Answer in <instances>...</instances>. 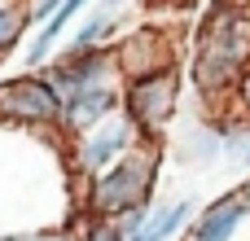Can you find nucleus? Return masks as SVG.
I'll return each instance as SVG.
<instances>
[{"label": "nucleus", "instance_id": "obj_11", "mask_svg": "<svg viewBox=\"0 0 250 241\" xmlns=\"http://www.w3.org/2000/svg\"><path fill=\"white\" fill-rule=\"evenodd\" d=\"M110 31H114V9H101V13H92V18L75 31V40H70L62 53H88V48H101Z\"/></svg>", "mask_w": 250, "mask_h": 241}, {"label": "nucleus", "instance_id": "obj_5", "mask_svg": "<svg viewBox=\"0 0 250 241\" xmlns=\"http://www.w3.org/2000/svg\"><path fill=\"white\" fill-rule=\"evenodd\" d=\"M132 145H141V132H136V123L119 110V114H110L105 123H97L92 132L75 136V167H79V176H97V171H105L110 162H119Z\"/></svg>", "mask_w": 250, "mask_h": 241}, {"label": "nucleus", "instance_id": "obj_4", "mask_svg": "<svg viewBox=\"0 0 250 241\" xmlns=\"http://www.w3.org/2000/svg\"><path fill=\"white\" fill-rule=\"evenodd\" d=\"M0 119L31 123V127H57L62 123V92L48 83V75L0 79Z\"/></svg>", "mask_w": 250, "mask_h": 241}, {"label": "nucleus", "instance_id": "obj_2", "mask_svg": "<svg viewBox=\"0 0 250 241\" xmlns=\"http://www.w3.org/2000/svg\"><path fill=\"white\" fill-rule=\"evenodd\" d=\"M250 66V18L237 9L211 13L198 57H193V83L207 101H233L242 75Z\"/></svg>", "mask_w": 250, "mask_h": 241}, {"label": "nucleus", "instance_id": "obj_8", "mask_svg": "<svg viewBox=\"0 0 250 241\" xmlns=\"http://www.w3.org/2000/svg\"><path fill=\"white\" fill-rule=\"evenodd\" d=\"M110 114H119V88L114 83H97V88H83V92L62 97V123L57 127L66 136H83L97 123H105Z\"/></svg>", "mask_w": 250, "mask_h": 241}, {"label": "nucleus", "instance_id": "obj_12", "mask_svg": "<svg viewBox=\"0 0 250 241\" xmlns=\"http://www.w3.org/2000/svg\"><path fill=\"white\" fill-rule=\"evenodd\" d=\"M83 241H127V237L119 233V224H114V220H88Z\"/></svg>", "mask_w": 250, "mask_h": 241}, {"label": "nucleus", "instance_id": "obj_14", "mask_svg": "<svg viewBox=\"0 0 250 241\" xmlns=\"http://www.w3.org/2000/svg\"><path fill=\"white\" fill-rule=\"evenodd\" d=\"M57 9H62V0H31V22H40V26H44Z\"/></svg>", "mask_w": 250, "mask_h": 241}, {"label": "nucleus", "instance_id": "obj_9", "mask_svg": "<svg viewBox=\"0 0 250 241\" xmlns=\"http://www.w3.org/2000/svg\"><path fill=\"white\" fill-rule=\"evenodd\" d=\"M198 206L189 202V198H176V202H163V206H149L145 211V220L136 224V233L127 241H171L185 224H189V215H193Z\"/></svg>", "mask_w": 250, "mask_h": 241}, {"label": "nucleus", "instance_id": "obj_15", "mask_svg": "<svg viewBox=\"0 0 250 241\" xmlns=\"http://www.w3.org/2000/svg\"><path fill=\"white\" fill-rule=\"evenodd\" d=\"M110 4H119V0H101V9H110Z\"/></svg>", "mask_w": 250, "mask_h": 241}, {"label": "nucleus", "instance_id": "obj_10", "mask_svg": "<svg viewBox=\"0 0 250 241\" xmlns=\"http://www.w3.org/2000/svg\"><path fill=\"white\" fill-rule=\"evenodd\" d=\"M88 4H92V0H62V9H57V13L40 26V35L26 44V53H22L26 70H35V66H44V61H48V53H53V44L62 40V31L70 26V18H75V13H83Z\"/></svg>", "mask_w": 250, "mask_h": 241}, {"label": "nucleus", "instance_id": "obj_13", "mask_svg": "<svg viewBox=\"0 0 250 241\" xmlns=\"http://www.w3.org/2000/svg\"><path fill=\"white\" fill-rule=\"evenodd\" d=\"M233 101H237V123H246L250 127V66H246V75H242V83H237V92H233Z\"/></svg>", "mask_w": 250, "mask_h": 241}, {"label": "nucleus", "instance_id": "obj_6", "mask_svg": "<svg viewBox=\"0 0 250 241\" xmlns=\"http://www.w3.org/2000/svg\"><path fill=\"white\" fill-rule=\"evenodd\" d=\"M110 70H119L114 48L101 44V48H88V53H62L44 75H48V83H53L62 97H70V92H83V88L110 83Z\"/></svg>", "mask_w": 250, "mask_h": 241}, {"label": "nucleus", "instance_id": "obj_3", "mask_svg": "<svg viewBox=\"0 0 250 241\" xmlns=\"http://www.w3.org/2000/svg\"><path fill=\"white\" fill-rule=\"evenodd\" d=\"M119 110L136 123L141 136L158 141V132L176 119L180 110V70L176 66H158L145 75H132L119 92Z\"/></svg>", "mask_w": 250, "mask_h": 241}, {"label": "nucleus", "instance_id": "obj_1", "mask_svg": "<svg viewBox=\"0 0 250 241\" xmlns=\"http://www.w3.org/2000/svg\"><path fill=\"white\" fill-rule=\"evenodd\" d=\"M158 162H163L158 141H149V145L141 141V145H132L119 162H110L105 171L88 176L83 215H88V220H123L127 211H145V206H154Z\"/></svg>", "mask_w": 250, "mask_h": 241}, {"label": "nucleus", "instance_id": "obj_7", "mask_svg": "<svg viewBox=\"0 0 250 241\" xmlns=\"http://www.w3.org/2000/svg\"><path fill=\"white\" fill-rule=\"evenodd\" d=\"M246 215H250V184H237V189L220 193L211 206H202V215L189 228V241H233L237 228L246 224Z\"/></svg>", "mask_w": 250, "mask_h": 241}]
</instances>
